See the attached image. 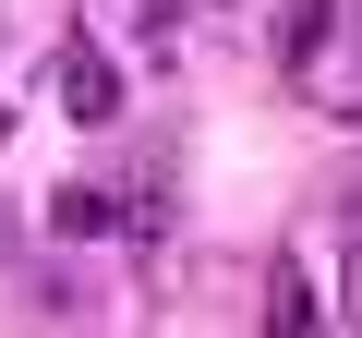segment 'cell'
<instances>
[{
    "instance_id": "cell-5",
    "label": "cell",
    "mask_w": 362,
    "mask_h": 338,
    "mask_svg": "<svg viewBox=\"0 0 362 338\" xmlns=\"http://www.w3.org/2000/svg\"><path fill=\"white\" fill-rule=\"evenodd\" d=\"M133 13H145V37H169V25H181V0H133Z\"/></svg>"
},
{
    "instance_id": "cell-4",
    "label": "cell",
    "mask_w": 362,
    "mask_h": 338,
    "mask_svg": "<svg viewBox=\"0 0 362 338\" xmlns=\"http://www.w3.org/2000/svg\"><path fill=\"white\" fill-rule=\"evenodd\" d=\"M338 25H350V0H302L290 13V61L314 73V49H338Z\"/></svg>"
},
{
    "instance_id": "cell-3",
    "label": "cell",
    "mask_w": 362,
    "mask_h": 338,
    "mask_svg": "<svg viewBox=\"0 0 362 338\" xmlns=\"http://www.w3.org/2000/svg\"><path fill=\"white\" fill-rule=\"evenodd\" d=\"M49 230H61V242H109V230H121V194H97V182H61V194H49Z\"/></svg>"
},
{
    "instance_id": "cell-2",
    "label": "cell",
    "mask_w": 362,
    "mask_h": 338,
    "mask_svg": "<svg viewBox=\"0 0 362 338\" xmlns=\"http://www.w3.org/2000/svg\"><path fill=\"white\" fill-rule=\"evenodd\" d=\"M314 326H326V314H314V266L278 254V266H266V338H314Z\"/></svg>"
},
{
    "instance_id": "cell-7",
    "label": "cell",
    "mask_w": 362,
    "mask_h": 338,
    "mask_svg": "<svg viewBox=\"0 0 362 338\" xmlns=\"http://www.w3.org/2000/svg\"><path fill=\"white\" fill-rule=\"evenodd\" d=\"M0 242H13V230H0Z\"/></svg>"
},
{
    "instance_id": "cell-1",
    "label": "cell",
    "mask_w": 362,
    "mask_h": 338,
    "mask_svg": "<svg viewBox=\"0 0 362 338\" xmlns=\"http://www.w3.org/2000/svg\"><path fill=\"white\" fill-rule=\"evenodd\" d=\"M49 85H61V109H73V121H121V61H109V49H61V73H49Z\"/></svg>"
},
{
    "instance_id": "cell-6",
    "label": "cell",
    "mask_w": 362,
    "mask_h": 338,
    "mask_svg": "<svg viewBox=\"0 0 362 338\" xmlns=\"http://www.w3.org/2000/svg\"><path fill=\"white\" fill-rule=\"evenodd\" d=\"M0 145H13V97H0Z\"/></svg>"
}]
</instances>
